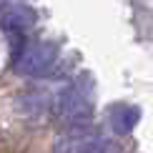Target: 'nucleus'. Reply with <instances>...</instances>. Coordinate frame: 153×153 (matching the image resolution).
Segmentation results:
<instances>
[{
	"mask_svg": "<svg viewBox=\"0 0 153 153\" xmlns=\"http://www.w3.org/2000/svg\"><path fill=\"white\" fill-rule=\"evenodd\" d=\"M60 45L55 40H30L13 53V71L23 78H40L58 65Z\"/></svg>",
	"mask_w": 153,
	"mask_h": 153,
	"instance_id": "f03ea898",
	"label": "nucleus"
},
{
	"mask_svg": "<svg viewBox=\"0 0 153 153\" xmlns=\"http://www.w3.org/2000/svg\"><path fill=\"white\" fill-rule=\"evenodd\" d=\"M105 151L108 141L98 131L91 128V123L68 128V133L60 136L53 146V153H105Z\"/></svg>",
	"mask_w": 153,
	"mask_h": 153,
	"instance_id": "7ed1b4c3",
	"label": "nucleus"
},
{
	"mask_svg": "<svg viewBox=\"0 0 153 153\" xmlns=\"http://www.w3.org/2000/svg\"><path fill=\"white\" fill-rule=\"evenodd\" d=\"M38 23V13L23 0L0 3V28L8 35H23Z\"/></svg>",
	"mask_w": 153,
	"mask_h": 153,
	"instance_id": "20e7f679",
	"label": "nucleus"
},
{
	"mask_svg": "<svg viewBox=\"0 0 153 153\" xmlns=\"http://www.w3.org/2000/svg\"><path fill=\"white\" fill-rule=\"evenodd\" d=\"M93 75L91 73H80L71 85H65L58 93L53 103V113L60 123H65L68 128L73 126H85L91 123L93 116Z\"/></svg>",
	"mask_w": 153,
	"mask_h": 153,
	"instance_id": "f257e3e1",
	"label": "nucleus"
},
{
	"mask_svg": "<svg viewBox=\"0 0 153 153\" xmlns=\"http://www.w3.org/2000/svg\"><path fill=\"white\" fill-rule=\"evenodd\" d=\"M108 118H111L113 131L120 133V136H126V133H131L136 128V123L141 120V111H138L136 105H131V103H118V105L111 108Z\"/></svg>",
	"mask_w": 153,
	"mask_h": 153,
	"instance_id": "39448f33",
	"label": "nucleus"
},
{
	"mask_svg": "<svg viewBox=\"0 0 153 153\" xmlns=\"http://www.w3.org/2000/svg\"><path fill=\"white\" fill-rule=\"evenodd\" d=\"M105 153H108V151H105Z\"/></svg>",
	"mask_w": 153,
	"mask_h": 153,
	"instance_id": "423d86ee",
	"label": "nucleus"
}]
</instances>
